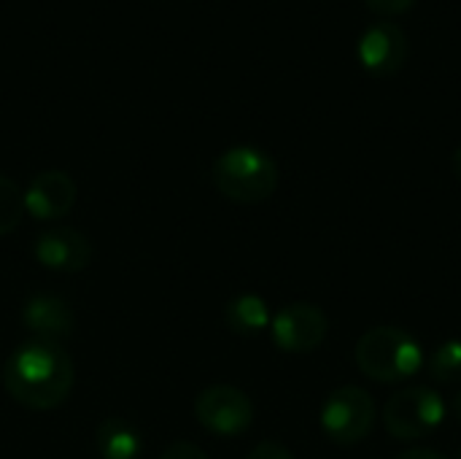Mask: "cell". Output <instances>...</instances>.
Returning <instances> with one entry per match:
<instances>
[{"label":"cell","mask_w":461,"mask_h":459,"mask_svg":"<svg viewBox=\"0 0 461 459\" xmlns=\"http://www.w3.org/2000/svg\"><path fill=\"white\" fill-rule=\"evenodd\" d=\"M0 379L5 392L19 406L51 411L70 398L76 371L70 354L59 344L30 338L11 352Z\"/></svg>","instance_id":"obj_1"},{"label":"cell","mask_w":461,"mask_h":459,"mask_svg":"<svg viewBox=\"0 0 461 459\" xmlns=\"http://www.w3.org/2000/svg\"><path fill=\"white\" fill-rule=\"evenodd\" d=\"M216 189L240 206H257L273 197L278 187L276 160L257 146H232L221 151L211 168Z\"/></svg>","instance_id":"obj_2"},{"label":"cell","mask_w":461,"mask_h":459,"mask_svg":"<svg viewBox=\"0 0 461 459\" xmlns=\"http://www.w3.org/2000/svg\"><path fill=\"white\" fill-rule=\"evenodd\" d=\"M359 371L378 384H397L413 379L424 365L421 344L402 327H373L357 344Z\"/></svg>","instance_id":"obj_3"},{"label":"cell","mask_w":461,"mask_h":459,"mask_svg":"<svg viewBox=\"0 0 461 459\" xmlns=\"http://www.w3.org/2000/svg\"><path fill=\"white\" fill-rule=\"evenodd\" d=\"M448 417L446 400L432 387H408L384 406V427L397 441L429 438Z\"/></svg>","instance_id":"obj_4"},{"label":"cell","mask_w":461,"mask_h":459,"mask_svg":"<svg viewBox=\"0 0 461 459\" xmlns=\"http://www.w3.org/2000/svg\"><path fill=\"white\" fill-rule=\"evenodd\" d=\"M321 430L340 446L365 441L375 425V400L362 387H340L321 406Z\"/></svg>","instance_id":"obj_5"},{"label":"cell","mask_w":461,"mask_h":459,"mask_svg":"<svg viewBox=\"0 0 461 459\" xmlns=\"http://www.w3.org/2000/svg\"><path fill=\"white\" fill-rule=\"evenodd\" d=\"M194 419L219 438H238L254 425V403L238 387L213 384L197 395Z\"/></svg>","instance_id":"obj_6"},{"label":"cell","mask_w":461,"mask_h":459,"mask_svg":"<svg viewBox=\"0 0 461 459\" xmlns=\"http://www.w3.org/2000/svg\"><path fill=\"white\" fill-rule=\"evenodd\" d=\"M330 322L324 311L313 303H289L273 314L270 335L273 344L286 354H311L327 338Z\"/></svg>","instance_id":"obj_7"},{"label":"cell","mask_w":461,"mask_h":459,"mask_svg":"<svg viewBox=\"0 0 461 459\" xmlns=\"http://www.w3.org/2000/svg\"><path fill=\"white\" fill-rule=\"evenodd\" d=\"M408 35L394 22H375L370 24L357 41V57L362 68L373 76H392L408 60Z\"/></svg>","instance_id":"obj_8"},{"label":"cell","mask_w":461,"mask_h":459,"mask_svg":"<svg viewBox=\"0 0 461 459\" xmlns=\"http://www.w3.org/2000/svg\"><path fill=\"white\" fill-rule=\"evenodd\" d=\"M24 214L38 222H57L70 214L76 203V181L65 170L38 173L22 192Z\"/></svg>","instance_id":"obj_9"},{"label":"cell","mask_w":461,"mask_h":459,"mask_svg":"<svg viewBox=\"0 0 461 459\" xmlns=\"http://www.w3.org/2000/svg\"><path fill=\"white\" fill-rule=\"evenodd\" d=\"M35 260L57 273H78L89 265L92 260V246L86 241L84 233L68 227V225H57L43 230L35 238Z\"/></svg>","instance_id":"obj_10"},{"label":"cell","mask_w":461,"mask_h":459,"mask_svg":"<svg viewBox=\"0 0 461 459\" xmlns=\"http://www.w3.org/2000/svg\"><path fill=\"white\" fill-rule=\"evenodd\" d=\"M22 325L27 327V333H32V338L38 341H49V344H59L65 338L73 335V311L70 306L49 292H38L30 295L22 306Z\"/></svg>","instance_id":"obj_11"},{"label":"cell","mask_w":461,"mask_h":459,"mask_svg":"<svg viewBox=\"0 0 461 459\" xmlns=\"http://www.w3.org/2000/svg\"><path fill=\"white\" fill-rule=\"evenodd\" d=\"M95 446L103 459H140L146 441L132 422H127L122 417H111V419L100 422V427L95 433Z\"/></svg>","instance_id":"obj_12"},{"label":"cell","mask_w":461,"mask_h":459,"mask_svg":"<svg viewBox=\"0 0 461 459\" xmlns=\"http://www.w3.org/2000/svg\"><path fill=\"white\" fill-rule=\"evenodd\" d=\"M270 322H273L270 306L259 295L246 292L224 306V325L238 335H259L270 330Z\"/></svg>","instance_id":"obj_13"},{"label":"cell","mask_w":461,"mask_h":459,"mask_svg":"<svg viewBox=\"0 0 461 459\" xmlns=\"http://www.w3.org/2000/svg\"><path fill=\"white\" fill-rule=\"evenodd\" d=\"M429 376L440 384H459L461 381V341L451 338L440 344L429 360Z\"/></svg>","instance_id":"obj_14"},{"label":"cell","mask_w":461,"mask_h":459,"mask_svg":"<svg viewBox=\"0 0 461 459\" xmlns=\"http://www.w3.org/2000/svg\"><path fill=\"white\" fill-rule=\"evenodd\" d=\"M24 214V203H22V192L19 187L0 176V235H8L11 230H16V225L22 222Z\"/></svg>","instance_id":"obj_15"},{"label":"cell","mask_w":461,"mask_h":459,"mask_svg":"<svg viewBox=\"0 0 461 459\" xmlns=\"http://www.w3.org/2000/svg\"><path fill=\"white\" fill-rule=\"evenodd\" d=\"M159 459H208V454L192 441H173Z\"/></svg>","instance_id":"obj_16"},{"label":"cell","mask_w":461,"mask_h":459,"mask_svg":"<svg viewBox=\"0 0 461 459\" xmlns=\"http://www.w3.org/2000/svg\"><path fill=\"white\" fill-rule=\"evenodd\" d=\"M246 459H294V454L284 446V444H276V441H262L251 449V454Z\"/></svg>","instance_id":"obj_17"},{"label":"cell","mask_w":461,"mask_h":459,"mask_svg":"<svg viewBox=\"0 0 461 459\" xmlns=\"http://www.w3.org/2000/svg\"><path fill=\"white\" fill-rule=\"evenodd\" d=\"M370 5V11L375 14H384V16H397V14H405L408 8H413L416 0H365Z\"/></svg>","instance_id":"obj_18"},{"label":"cell","mask_w":461,"mask_h":459,"mask_svg":"<svg viewBox=\"0 0 461 459\" xmlns=\"http://www.w3.org/2000/svg\"><path fill=\"white\" fill-rule=\"evenodd\" d=\"M397 459H446L440 452H435V449H408V452H402Z\"/></svg>","instance_id":"obj_19"},{"label":"cell","mask_w":461,"mask_h":459,"mask_svg":"<svg viewBox=\"0 0 461 459\" xmlns=\"http://www.w3.org/2000/svg\"><path fill=\"white\" fill-rule=\"evenodd\" d=\"M451 168H454V173H456V179L461 181V146L454 151V157H451Z\"/></svg>","instance_id":"obj_20"},{"label":"cell","mask_w":461,"mask_h":459,"mask_svg":"<svg viewBox=\"0 0 461 459\" xmlns=\"http://www.w3.org/2000/svg\"><path fill=\"white\" fill-rule=\"evenodd\" d=\"M454 414H456V419L461 422V392L454 398Z\"/></svg>","instance_id":"obj_21"}]
</instances>
